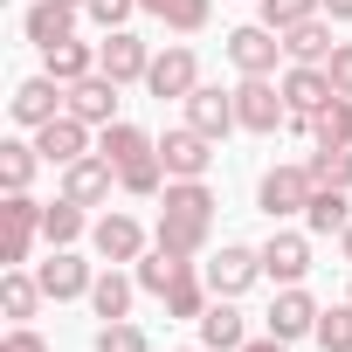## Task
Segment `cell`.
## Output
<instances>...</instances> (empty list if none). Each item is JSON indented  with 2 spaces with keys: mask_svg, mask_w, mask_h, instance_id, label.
I'll use <instances>...</instances> for the list:
<instances>
[{
  "mask_svg": "<svg viewBox=\"0 0 352 352\" xmlns=\"http://www.w3.org/2000/svg\"><path fill=\"white\" fill-rule=\"evenodd\" d=\"M208 228H214V187L208 180H166V194H159V249L201 256Z\"/></svg>",
  "mask_w": 352,
  "mask_h": 352,
  "instance_id": "cell-1",
  "label": "cell"
},
{
  "mask_svg": "<svg viewBox=\"0 0 352 352\" xmlns=\"http://www.w3.org/2000/svg\"><path fill=\"white\" fill-rule=\"evenodd\" d=\"M235 124L242 131H276V124H290V104H283V83H270V76H242L235 83Z\"/></svg>",
  "mask_w": 352,
  "mask_h": 352,
  "instance_id": "cell-2",
  "label": "cell"
},
{
  "mask_svg": "<svg viewBox=\"0 0 352 352\" xmlns=\"http://www.w3.org/2000/svg\"><path fill=\"white\" fill-rule=\"evenodd\" d=\"M311 194H318L311 166H270V173H263V187H256V201H263V214H270V221L304 214V208H311Z\"/></svg>",
  "mask_w": 352,
  "mask_h": 352,
  "instance_id": "cell-3",
  "label": "cell"
},
{
  "mask_svg": "<svg viewBox=\"0 0 352 352\" xmlns=\"http://www.w3.org/2000/svg\"><path fill=\"white\" fill-rule=\"evenodd\" d=\"M331 97H338V90H331L324 63H290V69H283V104H290V124H297V131H311V118H318Z\"/></svg>",
  "mask_w": 352,
  "mask_h": 352,
  "instance_id": "cell-4",
  "label": "cell"
},
{
  "mask_svg": "<svg viewBox=\"0 0 352 352\" xmlns=\"http://www.w3.org/2000/svg\"><path fill=\"white\" fill-rule=\"evenodd\" d=\"M42 242V201L28 194H8V208H0V256H8V270H21Z\"/></svg>",
  "mask_w": 352,
  "mask_h": 352,
  "instance_id": "cell-5",
  "label": "cell"
},
{
  "mask_svg": "<svg viewBox=\"0 0 352 352\" xmlns=\"http://www.w3.org/2000/svg\"><path fill=\"white\" fill-rule=\"evenodd\" d=\"M8 111H14V124H28V131H42L49 118H63V111H69V83H56V76L42 69V76H28V83H14V97H8Z\"/></svg>",
  "mask_w": 352,
  "mask_h": 352,
  "instance_id": "cell-6",
  "label": "cell"
},
{
  "mask_svg": "<svg viewBox=\"0 0 352 352\" xmlns=\"http://www.w3.org/2000/svg\"><path fill=\"white\" fill-rule=\"evenodd\" d=\"M159 159H166V180H208V166H214V138L180 124V131H166L159 138Z\"/></svg>",
  "mask_w": 352,
  "mask_h": 352,
  "instance_id": "cell-7",
  "label": "cell"
},
{
  "mask_svg": "<svg viewBox=\"0 0 352 352\" xmlns=\"http://www.w3.org/2000/svg\"><path fill=\"white\" fill-rule=\"evenodd\" d=\"M145 90H152L159 104H166V97H194V90H201V63H194V49H180V42L159 49L152 69H145Z\"/></svg>",
  "mask_w": 352,
  "mask_h": 352,
  "instance_id": "cell-8",
  "label": "cell"
},
{
  "mask_svg": "<svg viewBox=\"0 0 352 352\" xmlns=\"http://www.w3.org/2000/svg\"><path fill=\"white\" fill-rule=\"evenodd\" d=\"M276 56H283V35L263 28V21H249V28L228 35V63H235L242 76H276Z\"/></svg>",
  "mask_w": 352,
  "mask_h": 352,
  "instance_id": "cell-9",
  "label": "cell"
},
{
  "mask_svg": "<svg viewBox=\"0 0 352 352\" xmlns=\"http://www.w3.org/2000/svg\"><path fill=\"white\" fill-rule=\"evenodd\" d=\"M97 69H104L111 83H145V69H152V49H145L131 28H111V35L97 42Z\"/></svg>",
  "mask_w": 352,
  "mask_h": 352,
  "instance_id": "cell-10",
  "label": "cell"
},
{
  "mask_svg": "<svg viewBox=\"0 0 352 352\" xmlns=\"http://www.w3.org/2000/svg\"><path fill=\"white\" fill-rule=\"evenodd\" d=\"M111 187H118V166H111L104 152H83L76 166H63V194H69L76 208H104Z\"/></svg>",
  "mask_w": 352,
  "mask_h": 352,
  "instance_id": "cell-11",
  "label": "cell"
},
{
  "mask_svg": "<svg viewBox=\"0 0 352 352\" xmlns=\"http://www.w3.org/2000/svg\"><path fill=\"white\" fill-rule=\"evenodd\" d=\"M256 276H263V249H242V242H221V256L208 263V290L214 297H242Z\"/></svg>",
  "mask_w": 352,
  "mask_h": 352,
  "instance_id": "cell-12",
  "label": "cell"
},
{
  "mask_svg": "<svg viewBox=\"0 0 352 352\" xmlns=\"http://www.w3.org/2000/svg\"><path fill=\"white\" fill-rule=\"evenodd\" d=\"M35 276H42V290H49L56 304H69V297H90V283H97V270H90L76 249H49V263H42Z\"/></svg>",
  "mask_w": 352,
  "mask_h": 352,
  "instance_id": "cell-13",
  "label": "cell"
},
{
  "mask_svg": "<svg viewBox=\"0 0 352 352\" xmlns=\"http://www.w3.org/2000/svg\"><path fill=\"white\" fill-rule=\"evenodd\" d=\"M270 331L290 345V338H311L318 331V297L304 290V283H283L276 290V304H270Z\"/></svg>",
  "mask_w": 352,
  "mask_h": 352,
  "instance_id": "cell-14",
  "label": "cell"
},
{
  "mask_svg": "<svg viewBox=\"0 0 352 352\" xmlns=\"http://www.w3.org/2000/svg\"><path fill=\"white\" fill-rule=\"evenodd\" d=\"M118 90H124V83H111L104 69H90L83 83H69V111H76L83 124L104 131V124H118Z\"/></svg>",
  "mask_w": 352,
  "mask_h": 352,
  "instance_id": "cell-15",
  "label": "cell"
},
{
  "mask_svg": "<svg viewBox=\"0 0 352 352\" xmlns=\"http://www.w3.org/2000/svg\"><path fill=\"white\" fill-rule=\"evenodd\" d=\"M180 104H187V124H194V131H208L214 145L235 131V90H214V83H201V90H194V97H180Z\"/></svg>",
  "mask_w": 352,
  "mask_h": 352,
  "instance_id": "cell-16",
  "label": "cell"
},
{
  "mask_svg": "<svg viewBox=\"0 0 352 352\" xmlns=\"http://www.w3.org/2000/svg\"><path fill=\"white\" fill-rule=\"evenodd\" d=\"M35 145H42L49 166H76V159L90 152V124H83L76 111H63V118H49V124L35 131Z\"/></svg>",
  "mask_w": 352,
  "mask_h": 352,
  "instance_id": "cell-17",
  "label": "cell"
},
{
  "mask_svg": "<svg viewBox=\"0 0 352 352\" xmlns=\"http://www.w3.org/2000/svg\"><path fill=\"white\" fill-rule=\"evenodd\" d=\"M304 270H311V235L276 228V235L263 242V276H270V283H304Z\"/></svg>",
  "mask_w": 352,
  "mask_h": 352,
  "instance_id": "cell-18",
  "label": "cell"
},
{
  "mask_svg": "<svg viewBox=\"0 0 352 352\" xmlns=\"http://www.w3.org/2000/svg\"><path fill=\"white\" fill-rule=\"evenodd\" d=\"M90 242H97L104 263H138V256H145V228H138L131 214H104V221H90Z\"/></svg>",
  "mask_w": 352,
  "mask_h": 352,
  "instance_id": "cell-19",
  "label": "cell"
},
{
  "mask_svg": "<svg viewBox=\"0 0 352 352\" xmlns=\"http://www.w3.org/2000/svg\"><path fill=\"white\" fill-rule=\"evenodd\" d=\"M201 345H214V352H242V345H249V324H242L235 297H214V304L201 311Z\"/></svg>",
  "mask_w": 352,
  "mask_h": 352,
  "instance_id": "cell-20",
  "label": "cell"
},
{
  "mask_svg": "<svg viewBox=\"0 0 352 352\" xmlns=\"http://www.w3.org/2000/svg\"><path fill=\"white\" fill-rule=\"evenodd\" d=\"M21 28H28V42H35V49H56V42H69V35H76V8H69V0H35Z\"/></svg>",
  "mask_w": 352,
  "mask_h": 352,
  "instance_id": "cell-21",
  "label": "cell"
},
{
  "mask_svg": "<svg viewBox=\"0 0 352 352\" xmlns=\"http://www.w3.org/2000/svg\"><path fill=\"white\" fill-rule=\"evenodd\" d=\"M338 42H331V14H311V21H297V28H283V56L290 63H324Z\"/></svg>",
  "mask_w": 352,
  "mask_h": 352,
  "instance_id": "cell-22",
  "label": "cell"
},
{
  "mask_svg": "<svg viewBox=\"0 0 352 352\" xmlns=\"http://www.w3.org/2000/svg\"><path fill=\"white\" fill-rule=\"evenodd\" d=\"M159 304H166V318H194V324H201V311L214 304V290H208V276H194V263H187L180 276H173V290H166Z\"/></svg>",
  "mask_w": 352,
  "mask_h": 352,
  "instance_id": "cell-23",
  "label": "cell"
},
{
  "mask_svg": "<svg viewBox=\"0 0 352 352\" xmlns=\"http://www.w3.org/2000/svg\"><path fill=\"white\" fill-rule=\"evenodd\" d=\"M42 276H28V270H8V276H0V311H8L14 324H28L35 311H42Z\"/></svg>",
  "mask_w": 352,
  "mask_h": 352,
  "instance_id": "cell-24",
  "label": "cell"
},
{
  "mask_svg": "<svg viewBox=\"0 0 352 352\" xmlns=\"http://www.w3.org/2000/svg\"><path fill=\"white\" fill-rule=\"evenodd\" d=\"M42 69H49L56 83H83V76L97 69V49L69 35V42H56V49H42Z\"/></svg>",
  "mask_w": 352,
  "mask_h": 352,
  "instance_id": "cell-25",
  "label": "cell"
},
{
  "mask_svg": "<svg viewBox=\"0 0 352 352\" xmlns=\"http://www.w3.org/2000/svg\"><path fill=\"white\" fill-rule=\"evenodd\" d=\"M138 8H145L152 21H166L173 35H194V28H208V14H214V0H138Z\"/></svg>",
  "mask_w": 352,
  "mask_h": 352,
  "instance_id": "cell-26",
  "label": "cell"
},
{
  "mask_svg": "<svg viewBox=\"0 0 352 352\" xmlns=\"http://www.w3.org/2000/svg\"><path fill=\"white\" fill-rule=\"evenodd\" d=\"M345 221H352L345 187H318V194H311V208H304V228H311V235H345Z\"/></svg>",
  "mask_w": 352,
  "mask_h": 352,
  "instance_id": "cell-27",
  "label": "cell"
},
{
  "mask_svg": "<svg viewBox=\"0 0 352 352\" xmlns=\"http://www.w3.org/2000/svg\"><path fill=\"white\" fill-rule=\"evenodd\" d=\"M83 228H90V221H83V208H76L69 194L42 208V242H49V249H76V235H83Z\"/></svg>",
  "mask_w": 352,
  "mask_h": 352,
  "instance_id": "cell-28",
  "label": "cell"
},
{
  "mask_svg": "<svg viewBox=\"0 0 352 352\" xmlns=\"http://www.w3.org/2000/svg\"><path fill=\"white\" fill-rule=\"evenodd\" d=\"M131 290H138V276H118V270H104L97 283H90V311L111 324V318H131Z\"/></svg>",
  "mask_w": 352,
  "mask_h": 352,
  "instance_id": "cell-29",
  "label": "cell"
},
{
  "mask_svg": "<svg viewBox=\"0 0 352 352\" xmlns=\"http://www.w3.org/2000/svg\"><path fill=\"white\" fill-rule=\"evenodd\" d=\"M118 187H124L131 201H152V194H166V159H159V145H152L145 159H131V166H118Z\"/></svg>",
  "mask_w": 352,
  "mask_h": 352,
  "instance_id": "cell-30",
  "label": "cell"
},
{
  "mask_svg": "<svg viewBox=\"0 0 352 352\" xmlns=\"http://www.w3.org/2000/svg\"><path fill=\"white\" fill-rule=\"evenodd\" d=\"M35 166H42V145H21V138H8V145H0V187H8V194H28Z\"/></svg>",
  "mask_w": 352,
  "mask_h": 352,
  "instance_id": "cell-31",
  "label": "cell"
},
{
  "mask_svg": "<svg viewBox=\"0 0 352 352\" xmlns=\"http://www.w3.org/2000/svg\"><path fill=\"white\" fill-rule=\"evenodd\" d=\"M97 152H104L111 166H131V159H145V152H152V138H145L138 124H124V118H118V124H104V138H97Z\"/></svg>",
  "mask_w": 352,
  "mask_h": 352,
  "instance_id": "cell-32",
  "label": "cell"
},
{
  "mask_svg": "<svg viewBox=\"0 0 352 352\" xmlns=\"http://www.w3.org/2000/svg\"><path fill=\"white\" fill-rule=\"evenodd\" d=\"M304 166H311L318 187H352V145H318Z\"/></svg>",
  "mask_w": 352,
  "mask_h": 352,
  "instance_id": "cell-33",
  "label": "cell"
},
{
  "mask_svg": "<svg viewBox=\"0 0 352 352\" xmlns=\"http://www.w3.org/2000/svg\"><path fill=\"white\" fill-rule=\"evenodd\" d=\"M187 270V256H173V249H152V256H138V290H152V297H166L173 290V276Z\"/></svg>",
  "mask_w": 352,
  "mask_h": 352,
  "instance_id": "cell-34",
  "label": "cell"
},
{
  "mask_svg": "<svg viewBox=\"0 0 352 352\" xmlns=\"http://www.w3.org/2000/svg\"><path fill=\"white\" fill-rule=\"evenodd\" d=\"M311 138H318V145H352V97H331V104L311 118Z\"/></svg>",
  "mask_w": 352,
  "mask_h": 352,
  "instance_id": "cell-35",
  "label": "cell"
},
{
  "mask_svg": "<svg viewBox=\"0 0 352 352\" xmlns=\"http://www.w3.org/2000/svg\"><path fill=\"white\" fill-rule=\"evenodd\" d=\"M324 352H352V297L345 304H331V311H318V331H311Z\"/></svg>",
  "mask_w": 352,
  "mask_h": 352,
  "instance_id": "cell-36",
  "label": "cell"
},
{
  "mask_svg": "<svg viewBox=\"0 0 352 352\" xmlns=\"http://www.w3.org/2000/svg\"><path fill=\"white\" fill-rule=\"evenodd\" d=\"M263 8V28H297V21H311V14H324V0H256Z\"/></svg>",
  "mask_w": 352,
  "mask_h": 352,
  "instance_id": "cell-37",
  "label": "cell"
},
{
  "mask_svg": "<svg viewBox=\"0 0 352 352\" xmlns=\"http://www.w3.org/2000/svg\"><path fill=\"white\" fill-rule=\"evenodd\" d=\"M97 352H152V338L131 318H111V324H97Z\"/></svg>",
  "mask_w": 352,
  "mask_h": 352,
  "instance_id": "cell-38",
  "label": "cell"
},
{
  "mask_svg": "<svg viewBox=\"0 0 352 352\" xmlns=\"http://www.w3.org/2000/svg\"><path fill=\"white\" fill-rule=\"evenodd\" d=\"M83 14H90V21H97V28L111 35V28H124V21L138 14V0H90V8H83Z\"/></svg>",
  "mask_w": 352,
  "mask_h": 352,
  "instance_id": "cell-39",
  "label": "cell"
},
{
  "mask_svg": "<svg viewBox=\"0 0 352 352\" xmlns=\"http://www.w3.org/2000/svg\"><path fill=\"white\" fill-rule=\"evenodd\" d=\"M324 76H331V90H338V97H352V42H338V49L324 56Z\"/></svg>",
  "mask_w": 352,
  "mask_h": 352,
  "instance_id": "cell-40",
  "label": "cell"
},
{
  "mask_svg": "<svg viewBox=\"0 0 352 352\" xmlns=\"http://www.w3.org/2000/svg\"><path fill=\"white\" fill-rule=\"evenodd\" d=\"M0 352H49V338H42L35 324H14L8 338H0Z\"/></svg>",
  "mask_w": 352,
  "mask_h": 352,
  "instance_id": "cell-41",
  "label": "cell"
},
{
  "mask_svg": "<svg viewBox=\"0 0 352 352\" xmlns=\"http://www.w3.org/2000/svg\"><path fill=\"white\" fill-rule=\"evenodd\" d=\"M242 352H283V338H276V331H270V338H249V345H242Z\"/></svg>",
  "mask_w": 352,
  "mask_h": 352,
  "instance_id": "cell-42",
  "label": "cell"
},
{
  "mask_svg": "<svg viewBox=\"0 0 352 352\" xmlns=\"http://www.w3.org/2000/svg\"><path fill=\"white\" fill-rule=\"evenodd\" d=\"M324 14L331 21H352V0H324Z\"/></svg>",
  "mask_w": 352,
  "mask_h": 352,
  "instance_id": "cell-43",
  "label": "cell"
},
{
  "mask_svg": "<svg viewBox=\"0 0 352 352\" xmlns=\"http://www.w3.org/2000/svg\"><path fill=\"white\" fill-rule=\"evenodd\" d=\"M338 249H345V263H352V221H345V235H338Z\"/></svg>",
  "mask_w": 352,
  "mask_h": 352,
  "instance_id": "cell-44",
  "label": "cell"
},
{
  "mask_svg": "<svg viewBox=\"0 0 352 352\" xmlns=\"http://www.w3.org/2000/svg\"><path fill=\"white\" fill-rule=\"evenodd\" d=\"M69 8H90V0H69Z\"/></svg>",
  "mask_w": 352,
  "mask_h": 352,
  "instance_id": "cell-45",
  "label": "cell"
},
{
  "mask_svg": "<svg viewBox=\"0 0 352 352\" xmlns=\"http://www.w3.org/2000/svg\"><path fill=\"white\" fill-rule=\"evenodd\" d=\"M201 352H214V345H201Z\"/></svg>",
  "mask_w": 352,
  "mask_h": 352,
  "instance_id": "cell-46",
  "label": "cell"
},
{
  "mask_svg": "<svg viewBox=\"0 0 352 352\" xmlns=\"http://www.w3.org/2000/svg\"><path fill=\"white\" fill-rule=\"evenodd\" d=\"M345 297H352V290H345Z\"/></svg>",
  "mask_w": 352,
  "mask_h": 352,
  "instance_id": "cell-47",
  "label": "cell"
}]
</instances>
